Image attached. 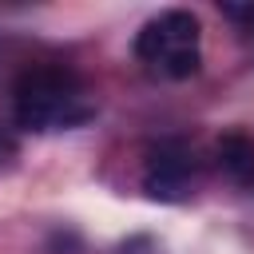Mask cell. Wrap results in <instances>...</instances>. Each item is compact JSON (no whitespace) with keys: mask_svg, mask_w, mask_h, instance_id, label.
Instances as JSON below:
<instances>
[{"mask_svg":"<svg viewBox=\"0 0 254 254\" xmlns=\"http://www.w3.org/2000/svg\"><path fill=\"white\" fill-rule=\"evenodd\" d=\"M135 60L155 79H190L202 67V24L187 8H167L135 32Z\"/></svg>","mask_w":254,"mask_h":254,"instance_id":"7a4b0ae2","label":"cell"},{"mask_svg":"<svg viewBox=\"0 0 254 254\" xmlns=\"http://www.w3.org/2000/svg\"><path fill=\"white\" fill-rule=\"evenodd\" d=\"M115 254H155V246H151V238H131V242H123Z\"/></svg>","mask_w":254,"mask_h":254,"instance_id":"8992f818","label":"cell"},{"mask_svg":"<svg viewBox=\"0 0 254 254\" xmlns=\"http://www.w3.org/2000/svg\"><path fill=\"white\" fill-rule=\"evenodd\" d=\"M222 12H226V16H230V20L246 32V40L254 44V4H226Z\"/></svg>","mask_w":254,"mask_h":254,"instance_id":"5b68a950","label":"cell"},{"mask_svg":"<svg viewBox=\"0 0 254 254\" xmlns=\"http://www.w3.org/2000/svg\"><path fill=\"white\" fill-rule=\"evenodd\" d=\"M12 115H16V127H24L32 135L71 131L95 115V99L71 67L40 64V67L20 71V79L12 87Z\"/></svg>","mask_w":254,"mask_h":254,"instance_id":"6da1fadb","label":"cell"},{"mask_svg":"<svg viewBox=\"0 0 254 254\" xmlns=\"http://www.w3.org/2000/svg\"><path fill=\"white\" fill-rule=\"evenodd\" d=\"M198 183V159L187 139H159L147 147L143 163V190L159 202H183L194 194Z\"/></svg>","mask_w":254,"mask_h":254,"instance_id":"3957f363","label":"cell"},{"mask_svg":"<svg viewBox=\"0 0 254 254\" xmlns=\"http://www.w3.org/2000/svg\"><path fill=\"white\" fill-rule=\"evenodd\" d=\"M214 167L230 187L254 190V135L250 131H222L214 143Z\"/></svg>","mask_w":254,"mask_h":254,"instance_id":"277c9868","label":"cell"}]
</instances>
